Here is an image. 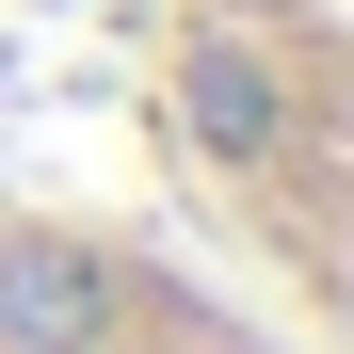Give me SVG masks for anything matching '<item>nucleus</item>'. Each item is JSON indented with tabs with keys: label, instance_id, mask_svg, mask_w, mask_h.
Wrapping results in <instances>:
<instances>
[{
	"label": "nucleus",
	"instance_id": "1",
	"mask_svg": "<svg viewBox=\"0 0 354 354\" xmlns=\"http://www.w3.org/2000/svg\"><path fill=\"white\" fill-rule=\"evenodd\" d=\"M161 145L209 209V258L338 354V194H354V0H161Z\"/></svg>",
	"mask_w": 354,
	"mask_h": 354
},
{
	"label": "nucleus",
	"instance_id": "2",
	"mask_svg": "<svg viewBox=\"0 0 354 354\" xmlns=\"http://www.w3.org/2000/svg\"><path fill=\"white\" fill-rule=\"evenodd\" d=\"M0 354H322L177 225L0 194Z\"/></svg>",
	"mask_w": 354,
	"mask_h": 354
}]
</instances>
